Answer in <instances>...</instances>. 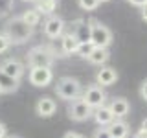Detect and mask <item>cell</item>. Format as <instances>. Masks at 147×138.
Masks as SVG:
<instances>
[{
  "label": "cell",
  "instance_id": "6da1fadb",
  "mask_svg": "<svg viewBox=\"0 0 147 138\" xmlns=\"http://www.w3.org/2000/svg\"><path fill=\"white\" fill-rule=\"evenodd\" d=\"M7 39L11 41V44H24L28 43L31 35H33V28L28 26L20 17H13L6 22V31Z\"/></svg>",
  "mask_w": 147,
  "mask_h": 138
},
{
  "label": "cell",
  "instance_id": "7a4b0ae2",
  "mask_svg": "<svg viewBox=\"0 0 147 138\" xmlns=\"http://www.w3.org/2000/svg\"><path fill=\"white\" fill-rule=\"evenodd\" d=\"M55 55L57 53L52 48H48V46H35V48H31L28 52L26 61L30 68H52Z\"/></svg>",
  "mask_w": 147,
  "mask_h": 138
},
{
  "label": "cell",
  "instance_id": "3957f363",
  "mask_svg": "<svg viewBox=\"0 0 147 138\" xmlns=\"http://www.w3.org/2000/svg\"><path fill=\"white\" fill-rule=\"evenodd\" d=\"M55 92L61 99H66V101H74L77 98H81V83L76 79V77H61L57 81V87H55Z\"/></svg>",
  "mask_w": 147,
  "mask_h": 138
},
{
  "label": "cell",
  "instance_id": "277c9868",
  "mask_svg": "<svg viewBox=\"0 0 147 138\" xmlns=\"http://www.w3.org/2000/svg\"><path fill=\"white\" fill-rule=\"evenodd\" d=\"M112 43V33L107 26L98 20H90V44L94 48H109Z\"/></svg>",
  "mask_w": 147,
  "mask_h": 138
},
{
  "label": "cell",
  "instance_id": "5b68a950",
  "mask_svg": "<svg viewBox=\"0 0 147 138\" xmlns=\"http://www.w3.org/2000/svg\"><path fill=\"white\" fill-rule=\"evenodd\" d=\"M81 99L85 101V103L88 105V107H90L92 110H94V109L101 107V105H105V99H107V94H105L103 87H99L98 83H96V85H88V87H86V90L83 92Z\"/></svg>",
  "mask_w": 147,
  "mask_h": 138
},
{
  "label": "cell",
  "instance_id": "8992f818",
  "mask_svg": "<svg viewBox=\"0 0 147 138\" xmlns=\"http://www.w3.org/2000/svg\"><path fill=\"white\" fill-rule=\"evenodd\" d=\"M66 112H68V118L74 120V122H85V120H88V118L92 116V109H90L81 98L74 99L72 103H70V107H68Z\"/></svg>",
  "mask_w": 147,
  "mask_h": 138
},
{
  "label": "cell",
  "instance_id": "52a82bcc",
  "mask_svg": "<svg viewBox=\"0 0 147 138\" xmlns=\"http://www.w3.org/2000/svg\"><path fill=\"white\" fill-rule=\"evenodd\" d=\"M28 79L33 87H48L53 79L52 68H30Z\"/></svg>",
  "mask_w": 147,
  "mask_h": 138
},
{
  "label": "cell",
  "instance_id": "ba28073f",
  "mask_svg": "<svg viewBox=\"0 0 147 138\" xmlns=\"http://www.w3.org/2000/svg\"><path fill=\"white\" fill-rule=\"evenodd\" d=\"M64 26H66V24H64V20H63L61 17L52 15V17L46 18L42 30H44V35L46 37H50V39H59V37L64 33Z\"/></svg>",
  "mask_w": 147,
  "mask_h": 138
},
{
  "label": "cell",
  "instance_id": "9c48e42d",
  "mask_svg": "<svg viewBox=\"0 0 147 138\" xmlns=\"http://www.w3.org/2000/svg\"><path fill=\"white\" fill-rule=\"evenodd\" d=\"M0 72L9 76V77H13V79L20 81V77L24 76V72H26V66L18 61V59H6V61L0 63Z\"/></svg>",
  "mask_w": 147,
  "mask_h": 138
},
{
  "label": "cell",
  "instance_id": "30bf717a",
  "mask_svg": "<svg viewBox=\"0 0 147 138\" xmlns=\"http://www.w3.org/2000/svg\"><path fill=\"white\" fill-rule=\"evenodd\" d=\"M55 110H57V103H55L52 98H48V96L39 98V101L35 103V112H37V116H40V118L53 116Z\"/></svg>",
  "mask_w": 147,
  "mask_h": 138
},
{
  "label": "cell",
  "instance_id": "8fae6325",
  "mask_svg": "<svg viewBox=\"0 0 147 138\" xmlns=\"http://www.w3.org/2000/svg\"><path fill=\"white\" fill-rule=\"evenodd\" d=\"M92 116H94L96 123H98L99 127H109L110 123L116 120V118H114V114L110 112V109L107 107V105H101V107L94 109V110H92Z\"/></svg>",
  "mask_w": 147,
  "mask_h": 138
},
{
  "label": "cell",
  "instance_id": "7c38bea8",
  "mask_svg": "<svg viewBox=\"0 0 147 138\" xmlns=\"http://www.w3.org/2000/svg\"><path fill=\"white\" fill-rule=\"evenodd\" d=\"M109 109H110V112L114 114V118H116V120H121L123 116H127V114H129L131 105H129V101L125 98H114L112 101H110Z\"/></svg>",
  "mask_w": 147,
  "mask_h": 138
},
{
  "label": "cell",
  "instance_id": "4fadbf2b",
  "mask_svg": "<svg viewBox=\"0 0 147 138\" xmlns=\"http://www.w3.org/2000/svg\"><path fill=\"white\" fill-rule=\"evenodd\" d=\"M96 81H98L99 87H110V85H114V83L118 81V72L114 70V68H110V66H105V68H101L98 72Z\"/></svg>",
  "mask_w": 147,
  "mask_h": 138
},
{
  "label": "cell",
  "instance_id": "5bb4252c",
  "mask_svg": "<svg viewBox=\"0 0 147 138\" xmlns=\"http://www.w3.org/2000/svg\"><path fill=\"white\" fill-rule=\"evenodd\" d=\"M77 48H79V41L76 39V35L72 33H63L61 35V52L64 55H72L77 52Z\"/></svg>",
  "mask_w": 147,
  "mask_h": 138
},
{
  "label": "cell",
  "instance_id": "9a60e30c",
  "mask_svg": "<svg viewBox=\"0 0 147 138\" xmlns=\"http://www.w3.org/2000/svg\"><path fill=\"white\" fill-rule=\"evenodd\" d=\"M72 33L76 35V39L79 41V44L90 43V22H86V20H77V22H76V28H74Z\"/></svg>",
  "mask_w": 147,
  "mask_h": 138
},
{
  "label": "cell",
  "instance_id": "2e32d148",
  "mask_svg": "<svg viewBox=\"0 0 147 138\" xmlns=\"http://www.w3.org/2000/svg\"><path fill=\"white\" fill-rule=\"evenodd\" d=\"M18 87H20V81L18 79H13V77H9V76L0 72V92L2 94H13V92L18 90Z\"/></svg>",
  "mask_w": 147,
  "mask_h": 138
},
{
  "label": "cell",
  "instance_id": "e0dca14e",
  "mask_svg": "<svg viewBox=\"0 0 147 138\" xmlns=\"http://www.w3.org/2000/svg\"><path fill=\"white\" fill-rule=\"evenodd\" d=\"M107 129L110 133V138H127L129 136V125L123 120H114Z\"/></svg>",
  "mask_w": 147,
  "mask_h": 138
},
{
  "label": "cell",
  "instance_id": "ac0fdd59",
  "mask_svg": "<svg viewBox=\"0 0 147 138\" xmlns=\"http://www.w3.org/2000/svg\"><path fill=\"white\" fill-rule=\"evenodd\" d=\"M109 57H110V53H109L107 48H92V52L86 59L92 64H105L109 61Z\"/></svg>",
  "mask_w": 147,
  "mask_h": 138
},
{
  "label": "cell",
  "instance_id": "d6986e66",
  "mask_svg": "<svg viewBox=\"0 0 147 138\" xmlns=\"http://www.w3.org/2000/svg\"><path fill=\"white\" fill-rule=\"evenodd\" d=\"M57 0H35V9L40 15H53V11L57 9Z\"/></svg>",
  "mask_w": 147,
  "mask_h": 138
},
{
  "label": "cell",
  "instance_id": "ffe728a7",
  "mask_svg": "<svg viewBox=\"0 0 147 138\" xmlns=\"http://www.w3.org/2000/svg\"><path fill=\"white\" fill-rule=\"evenodd\" d=\"M20 18L26 22L28 26H31V28H35L37 24L40 22V13L37 11V9H28V11H24L20 15Z\"/></svg>",
  "mask_w": 147,
  "mask_h": 138
},
{
  "label": "cell",
  "instance_id": "44dd1931",
  "mask_svg": "<svg viewBox=\"0 0 147 138\" xmlns=\"http://www.w3.org/2000/svg\"><path fill=\"white\" fill-rule=\"evenodd\" d=\"M99 6V0H79V7L83 11H94Z\"/></svg>",
  "mask_w": 147,
  "mask_h": 138
},
{
  "label": "cell",
  "instance_id": "7402d4cb",
  "mask_svg": "<svg viewBox=\"0 0 147 138\" xmlns=\"http://www.w3.org/2000/svg\"><path fill=\"white\" fill-rule=\"evenodd\" d=\"M92 48H94V46H92L90 43H86V44H79V48H77V55H79V57H83V59H86L90 55V52H92Z\"/></svg>",
  "mask_w": 147,
  "mask_h": 138
},
{
  "label": "cell",
  "instance_id": "603a6c76",
  "mask_svg": "<svg viewBox=\"0 0 147 138\" xmlns=\"http://www.w3.org/2000/svg\"><path fill=\"white\" fill-rule=\"evenodd\" d=\"M9 46H11V41H9L7 35L2 31V33H0V53H6L9 50Z\"/></svg>",
  "mask_w": 147,
  "mask_h": 138
},
{
  "label": "cell",
  "instance_id": "cb8c5ba5",
  "mask_svg": "<svg viewBox=\"0 0 147 138\" xmlns=\"http://www.w3.org/2000/svg\"><path fill=\"white\" fill-rule=\"evenodd\" d=\"M94 138H110V133H109V129H105V127H99V129H96V133H94Z\"/></svg>",
  "mask_w": 147,
  "mask_h": 138
},
{
  "label": "cell",
  "instance_id": "d4e9b609",
  "mask_svg": "<svg viewBox=\"0 0 147 138\" xmlns=\"http://www.w3.org/2000/svg\"><path fill=\"white\" fill-rule=\"evenodd\" d=\"M140 96H142V99L147 101V79H144L140 85Z\"/></svg>",
  "mask_w": 147,
  "mask_h": 138
},
{
  "label": "cell",
  "instance_id": "484cf974",
  "mask_svg": "<svg viewBox=\"0 0 147 138\" xmlns=\"http://www.w3.org/2000/svg\"><path fill=\"white\" fill-rule=\"evenodd\" d=\"M6 136H7V127L0 122V138H6Z\"/></svg>",
  "mask_w": 147,
  "mask_h": 138
},
{
  "label": "cell",
  "instance_id": "4316f807",
  "mask_svg": "<svg viewBox=\"0 0 147 138\" xmlns=\"http://www.w3.org/2000/svg\"><path fill=\"white\" fill-rule=\"evenodd\" d=\"M64 138H85V136L79 135V133H74V131H70V133H66V135H64Z\"/></svg>",
  "mask_w": 147,
  "mask_h": 138
},
{
  "label": "cell",
  "instance_id": "83f0119b",
  "mask_svg": "<svg viewBox=\"0 0 147 138\" xmlns=\"http://www.w3.org/2000/svg\"><path fill=\"white\" fill-rule=\"evenodd\" d=\"M127 2H131L132 6H136V7H142V6L147 2V0H127Z\"/></svg>",
  "mask_w": 147,
  "mask_h": 138
},
{
  "label": "cell",
  "instance_id": "f1b7e54d",
  "mask_svg": "<svg viewBox=\"0 0 147 138\" xmlns=\"http://www.w3.org/2000/svg\"><path fill=\"white\" fill-rule=\"evenodd\" d=\"M142 18L147 22V4H144V6H142Z\"/></svg>",
  "mask_w": 147,
  "mask_h": 138
},
{
  "label": "cell",
  "instance_id": "f546056e",
  "mask_svg": "<svg viewBox=\"0 0 147 138\" xmlns=\"http://www.w3.org/2000/svg\"><path fill=\"white\" fill-rule=\"evenodd\" d=\"M132 138H147V133H144V131H138Z\"/></svg>",
  "mask_w": 147,
  "mask_h": 138
},
{
  "label": "cell",
  "instance_id": "4dcf8cb0",
  "mask_svg": "<svg viewBox=\"0 0 147 138\" xmlns=\"http://www.w3.org/2000/svg\"><path fill=\"white\" fill-rule=\"evenodd\" d=\"M140 131H144V133H147V118L144 120V122H142V129Z\"/></svg>",
  "mask_w": 147,
  "mask_h": 138
},
{
  "label": "cell",
  "instance_id": "1f68e13d",
  "mask_svg": "<svg viewBox=\"0 0 147 138\" xmlns=\"http://www.w3.org/2000/svg\"><path fill=\"white\" fill-rule=\"evenodd\" d=\"M6 138H22V136H18V135H7Z\"/></svg>",
  "mask_w": 147,
  "mask_h": 138
},
{
  "label": "cell",
  "instance_id": "d6a6232c",
  "mask_svg": "<svg viewBox=\"0 0 147 138\" xmlns=\"http://www.w3.org/2000/svg\"><path fill=\"white\" fill-rule=\"evenodd\" d=\"M24 2H35V0H24Z\"/></svg>",
  "mask_w": 147,
  "mask_h": 138
},
{
  "label": "cell",
  "instance_id": "836d02e7",
  "mask_svg": "<svg viewBox=\"0 0 147 138\" xmlns=\"http://www.w3.org/2000/svg\"><path fill=\"white\" fill-rule=\"evenodd\" d=\"M101 2H109V0H99V4H101Z\"/></svg>",
  "mask_w": 147,
  "mask_h": 138
},
{
  "label": "cell",
  "instance_id": "e575fe53",
  "mask_svg": "<svg viewBox=\"0 0 147 138\" xmlns=\"http://www.w3.org/2000/svg\"><path fill=\"white\" fill-rule=\"evenodd\" d=\"M0 94H2V92H0Z\"/></svg>",
  "mask_w": 147,
  "mask_h": 138
},
{
  "label": "cell",
  "instance_id": "d590c367",
  "mask_svg": "<svg viewBox=\"0 0 147 138\" xmlns=\"http://www.w3.org/2000/svg\"><path fill=\"white\" fill-rule=\"evenodd\" d=\"M145 4H147V2H145Z\"/></svg>",
  "mask_w": 147,
  "mask_h": 138
}]
</instances>
